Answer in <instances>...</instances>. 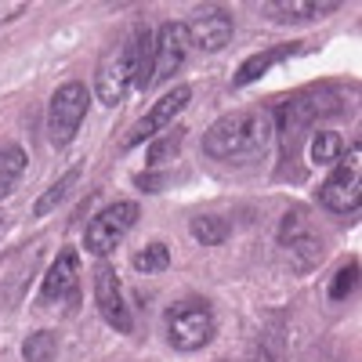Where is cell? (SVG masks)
<instances>
[{"label": "cell", "mask_w": 362, "mask_h": 362, "mask_svg": "<svg viewBox=\"0 0 362 362\" xmlns=\"http://www.w3.org/2000/svg\"><path fill=\"white\" fill-rule=\"evenodd\" d=\"M272 145V116L261 109H239L210 124L203 134V153L221 163H250Z\"/></svg>", "instance_id": "obj_1"}, {"label": "cell", "mask_w": 362, "mask_h": 362, "mask_svg": "<svg viewBox=\"0 0 362 362\" xmlns=\"http://www.w3.org/2000/svg\"><path fill=\"white\" fill-rule=\"evenodd\" d=\"M344 109V102H341V95H337V87H329V83H322V87H308V90H297L293 98H283V105H279V131H283V145H286V156L297 148V141H300V134H305L315 119H322V116H334V112H341Z\"/></svg>", "instance_id": "obj_2"}, {"label": "cell", "mask_w": 362, "mask_h": 362, "mask_svg": "<svg viewBox=\"0 0 362 362\" xmlns=\"http://www.w3.org/2000/svg\"><path fill=\"white\" fill-rule=\"evenodd\" d=\"M167 322V344L174 351H199L206 348L210 341H214L218 334V319L214 312H210L206 300H177V305L167 308L163 315Z\"/></svg>", "instance_id": "obj_3"}, {"label": "cell", "mask_w": 362, "mask_h": 362, "mask_svg": "<svg viewBox=\"0 0 362 362\" xmlns=\"http://www.w3.org/2000/svg\"><path fill=\"white\" fill-rule=\"evenodd\" d=\"M358 141L348 148V153L334 163V174H329L319 185V203L334 214H355L358 199H362V160H358Z\"/></svg>", "instance_id": "obj_4"}, {"label": "cell", "mask_w": 362, "mask_h": 362, "mask_svg": "<svg viewBox=\"0 0 362 362\" xmlns=\"http://www.w3.org/2000/svg\"><path fill=\"white\" fill-rule=\"evenodd\" d=\"M87 102H90L87 87L76 83V80L62 83L51 95V105H47V138H51L54 148H66L76 138L83 116H87Z\"/></svg>", "instance_id": "obj_5"}, {"label": "cell", "mask_w": 362, "mask_h": 362, "mask_svg": "<svg viewBox=\"0 0 362 362\" xmlns=\"http://www.w3.org/2000/svg\"><path fill=\"white\" fill-rule=\"evenodd\" d=\"M138 214H141V210H138V203H131V199H119V203L98 210V214L90 218L87 232H83V247H87L90 254L105 257L109 250H116V247L127 239V232L138 225Z\"/></svg>", "instance_id": "obj_6"}, {"label": "cell", "mask_w": 362, "mask_h": 362, "mask_svg": "<svg viewBox=\"0 0 362 362\" xmlns=\"http://www.w3.org/2000/svg\"><path fill=\"white\" fill-rule=\"evenodd\" d=\"M134 87V37H127L124 44H116L95 73V90L98 102L105 105H119Z\"/></svg>", "instance_id": "obj_7"}, {"label": "cell", "mask_w": 362, "mask_h": 362, "mask_svg": "<svg viewBox=\"0 0 362 362\" xmlns=\"http://www.w3.org/2000/svg\"><path fill=\"white\" fill-rule=\"evenodd\" d=\"M279 247L286 250V257H290V264L297 272L315 268L322 261V254H326L319 232L312 228V221L300 214V210H290V214L283 218V225H279Z\"/></svg>", "instance_id": "obj_8"}, {"label": "cell", "mask_w": 362, "mask_h": 362, "mask_svg": "<svg viewBox=\"0 0 362 362\" xmlns=\"http://www.w3.org/2000/svg\"><path fill=\"white\" fill-rule=\"evenodd\" d=\"M95 305L102 312V319L116 329V334H131L134 329V315L124 300V290H119V279H116V268L112 264H98L95 268Z\"/></svg>", "instance_id": "obj_9"}, {"label": "cell", "mask_w": 362, "mask_h": 362, "mask_svg": "<svg viewBox=\"0 0 362 362\" xmlns=\"http://www.w3.org/2000/svg\"><path fill=\"white\" fill-rule=\"evenodd\" d=\"M40 300L44 305H66V308L80 305V261H76V250H62L54 257V264L44 276V286H40Z\"/></svg>", "instance_id": "obj_10"}, {"label": "cell", "mask_w": 362, "mask_h": 362, "mask_svg": "<svg viewBox=\"0 0 362 362\" xmlns=\"http://www.w3.org/2000/svg\"><path fill=\"white\" fill-rule=\"evenodd\" d=\"M189 98H192V87H185V83L174 87L170 95H163V98H160V102H156V105L148 109V112L138 119V124L131 127V134L124 138V145L131 148V145H141L145 138H156L160 131H170V127H174V119H177V112L189 105Z\"/></svg>", "instance_id": "obj_11"}, {"label": "cell", "mask_w": 362, "mask_h": 362, "mask_svg": "<svg viewBox=\"0 0 362 362\" xmlns=\"http://www.w3.org/2000/svg\"><path fill=\"white\" fill-rule=\"evenodd\" d=\"M153 40H156L153 44V54H156V76H153V83H160V80H170L181 66H185L192 44H189V29L181 22H163Z\"/></svg>", "instance_id": "obj_12"}, {"label": "cell", "mask_w": 362, "mask_h": 362, "mask_svg": "<svg viewBox=\"0 0 362 362\" xmlns=\"http://www.w3.org/2000/svg\"><path fill=\"white\" fill-rule=\"evenodd\" d=\"M185 29H189V44L192 47H199V51H221L232 40V15L221 11V8H203V11L192 15V22Z\"/></svg>", "instance_id": "obj_13"}, {"label": "cell", "mask_w": 362, "mask_h": 362, "mask_svg": "<svg viewBox=\"0 0 362 362\" xmlns=\"http://www.w3.org/2000/svg\"><path fill=\"white\" fill-rule=\"evenodd\" d=\"M297 51V44H279V47H268V51H257V54H250L243 66H239V73H235V80H232V87H247V83H254V80H261L272 66H279V62H286V58Z\"/></svg>", "instance_id": "obj_14"}, {"label": "cell", "mask_w": 362, "mask_h": 362, "mask_svg": "<svg viewBox=\"0 0 362 362\" xmlns=\"http://www.w3.org/2000/svg\"><path fill=\"white\" fill-rule=\"evenodd\" d=\"M134 87L138 90H148L153 87V76H156V54H153V29L148 25H134Z\"/></svg>", "instance_id": "obj_15"}, {"label": "cell", "mask_w": 362, "mask_h": 362, "mask_svg": "<svg viewBox=\"0 0 362 362\" xmlns=\"http://www.w3.org/2000/svg\"><path fill=\"white\" fill-rule=\"evenodd\" d=\"M341 4H268L264 15L272 22H308V18H322L329 11H337Z\"/></svg>", "instance_id": "obj_16"}, {"label": "cell", "mask_w": 362, "mask_h": 362, "mask_svg": "<svg viewBox=\"0 0 362 362\" xmlns=\"http://www.w3.org/2000/svg\"><path fill=\"white\" fill-rule=\"evenodd\" d=\"M344 156V138L337 131H315L312 138V163L315 167H334Z\"/></svg>", "instance_id": "obj_17"}, {"label": "cell", "mask_w": 362, "mask_h": 362, "mask_svg": "<svg viewBox=\"0 0 362 362\" xmlns=\"http://www.w3.org/2000/svg\"><path fill=\"white\" fill-rule=\"evenodd\" d=\"M192 235L199 239L203 247H218V243H225V239L232 235V225L225 221V218H218V214H199V218H192Z\"/></svg>", "instance_id": "obj_18"}, {"label": "cell", "mask_w": 362, "mask_h": 362, "mask_svg": "<svg viewBox=\"0 0 362 362\" xmlns=\"http://www.w3.org/2000/svg\"><path fill=\"white\" fill-rule=\"evenodd\" d=\"M25 170V153L18 145H4L0 148V199H4L11 189H15V181L22 177Z\"/></svg>", "instance_id": "obj_19"}, {"label": "cell", "mask_w": 362, "mask_h": 362, "mask_svg": "<svg viewBox=\"0 0 362 362\" xmlns=\"http://www.w3.org/2000/svg\"><path fill=\"white\" fill-rule=\"evenodd\" d=\"M76 181H80V167H73V170H66V174H62V177H58V181H54V185H51V189H47V192H44V196L37 199V206H33V214H37V218H44V214H51V210H54L58 203H62V199L69 196V189L76 185Z\"/></svg>", "instance_id": "obj_20"}, {"label": "cell", "mask_w": 362, "mask_h": 362, "mask_svg": "<svg viewBox=\"0 0 362 362\" xmlns=\"http://www.w3.org/2000/svg\"><path fill=\"white\" fill-rule=\"evenodd\" d=\"M58 351V334L54 329H37V334H29L25 344H22V358L25 362H51Z\"/></svg>", "instance_id": "obj_21"}, {"label": "cell", "mask_w": 362, "mask_h": 362, "mask_svg": "<svg viewBox=\"0 0 362 362\" xmlns=\"http://www.w3.org/2000/svg\"><path fill=\"white\" fill-rule=\"evenodd\" d=\"M131 264L138 272H145V276H153V272H167L170 268V250H167V243H148L145 250H138L131 257Z\"/></svg>", "instance_id": "obj_22"}, {"label": "cell", "mask_w": 362, "mask_h": 362, "mask_svg": "<svg viewBox=\"0 0 362 362\" xmlns=\"http://www.w3.org/2000/svg\"><path fill=\"white\" fill-rule=\"evenodd\" d=\"M181 141H185V127H170L160 141L148 145V167H160V163H167L170 156H177Z\"/></svg>", "instance_id": "obj_23"}, {"label": "cell", "mask_w": 362, "mask_h": 362, "mask_svg": "<svg viewBox=\"0 0 362 362\" xmlns=\"http://www.w3.org/2000/svg\"><path fill=\"white\" fill-rule=\"evenodd\" d=\"M355 286H358V261H348L344 268H337L334 283H329V300H344V297H351Z\"/></svg>", "instance_id": "obj_24"}]
</instances>
